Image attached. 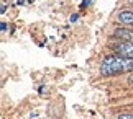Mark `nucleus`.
<instances>
[{
	"mask_svg": "<svg viewBox=\"0 0 133 119\" xmlns=\"http://www.w3.org/2000/svg\"><path fill=\"white\" fill-rule=\"evenodd\" d=\"M118 119H133V114H120Z\"/></svg>",
	"mask_w": 133,
	"mask_h": 119,
	"instance_id": "20e7f679",
	"label": "nucleus"
},
{
	"mask_svg": "<svg viewBox=\"0 0 133 119\" xmlns=\"http://www.w3.org/2000/svg\"><path fill=\"white\" fill-rule=\"evenodd\" d=\"M131 2H133V0H131Z\"/></svg>",
	"mask_w": 133,
	"mask_h": 119,
	"instance_id": "423d86ee",
	"label": "nucleus"
},
{
	"mask_svg": "<svg viewBox=\"0 0 133 119\" xmlns=\"http://www.w3.org/2000/svg\"><path fill=\"white\" fill-rule=\"evenodd\" d=\"M118 20L123 25H128V26L133 28V12H128V10H123V12L118 13Z\"/></svg>",
	"mask_w": 133,
	"mask_h": 119,
	"instance_id": "7ed1b4c3",
	"label": "nucleus"
},
{
	"mask_svg": "<svg viewBox=\"0 0 133 119\" xmlns=\"http://www.w3.org/2000/svg\"><path fill=\"white\" fill-rule=\"evenodd\" d=\"M114 49H115V52L118 55L133 59V43L131 41H122V43H117L114 46Z\"/></svg>",
	"mask_w": 133,
	"mask_h": 119,
	"instance_id": "f03ea898",
	"label": "nucleus"
},
{
	"mask_svg": "<svg viewBox=\"0 0 133 119\" xmlns=\"http://www.w3.org/2000/svg\"><path fill=\"white\" fill-rule=\"evenodd\" d=\"M125 72H133V59L123 57V55H107L100 64L102 75H118Z\"/></svg>",
	"mask_w": 133,
	"mask_h": 119,
	"instance_id": "f257e3e1",
	"label": "nucleus"
},
{
	"mask_svg": "<svg viewBox=\"0 0 133 119\" xmlns=\"http://www.w3.org/2000/svg\"><path fill=\"white\" fill-rule=\"evenodd\" d=\"M130 83H131V85H133V75H131V77H130Z\"/></svg>",
	"mask_w": 133,
	"mask_h": 119,
	"instance_id": "39448f33",
	"label": "nucleus"
}]
</instances>
